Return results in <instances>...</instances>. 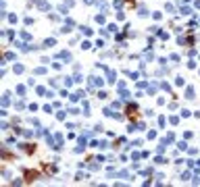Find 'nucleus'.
Segmentation results:
<instances>
[{
    "label": "nucleus",
    "instance_id": "nucleus-1",
    "mask_svg": "<svg viewBox=\"0 0 200 187\" xmlns=\"http://www.w3.org/2000/svg\"><path fill=\"white\" fill-rule=\"evenodd\" d=\"M35 179H38V173H31V171H25V181H27V183H29V181H35Z\"/></svg>",
    "mask_w": 200,
    "mask_h": 187
},
{
    "label": "nucleus",
    "instance_id": "nucleus-2",
    "mask_svg": "<svg viewBox=\"0 0 200 187\" xmlns=\"http://www.w3.org/2000/svg\"><path fill=\"white\" fill-rule=\"evenodd\" d=\"M127 2H133V0H127Z\"/></svg>",
    "mask_w": 200,
    "mask_h": 187
}]
</instances>
